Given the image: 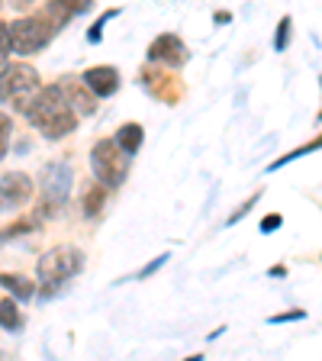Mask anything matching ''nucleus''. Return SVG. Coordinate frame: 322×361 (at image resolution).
Listing matches in <instances>:
<instances>
[{
    "label": "nucleus",
    "mask_w": 322,
    "mask_h": 361,
    "mask_svg": "<svg viewBox=\"0 0 322 361\" xmlns=\"http://www.w3.org/2000/svg\"><path fill=\"white\" fill-rule=\"evenodd\" d=\"M84 268V255L75 245H55L39 258V281H42V297H52L65 281H71Z\"/></svg>",
    "instance_id": "f03ea898"
},
{
    "label": "nucleus",
    "mask_w": 322,
    "mask_h": 361,
    "mask_svg": "<svg viewBox=\"0 0 322 361\" xmlns=\"http://www.w3.org/2000/svg\"><path fill=\"white\" fill-rule=\"evenodd\" d=\"M10 7H16V10H23V7H30V0H7Z\"/></svg>",
    "instance_id": "5701e85b"
},
{
    "label": "nucleus",
    "mask_w": 322,
    "mask_h": 361,
    "mask_svg": "<svg viewBox=\"0 0 322 361\" xmlns=\"http://www.w3.org/2000/svg\"><path fill=\"white\" fill-rule=\"evenodd\" d=\"M290 319H303L300 310H293V313H278V316H271V323H290Z\"/></svg>",
    "instance_id": "412c9836"
},
{
    "label": "nucleus",
    "mask_w": 322,
    "mask_h": 361,
    "mask_svg": "<svg viewBox=\"0 0 322 361\" xmlns=\"http://www.w3.org/2000/svg\"><path fill=\"white\" fill-rule=\"evenodd\" d=\"M71 165L68 161H55L42 171V213L45 216H55L68 203V194H71Z\"/></svg>",
    "instance_id": "39448f33"
},
{
    "label": "nucleus",
    "mask_w": 322,
    "mask_h": 361,
    "mask_svg": "<svg viewBox=\"0 0 322 361\" xmlns=\"http://www.w3.org/2000/svg\"><path fill=\"white\" fill-rule=\"evenodd\" d=\"M61 94H65L68 106L78 113V116H90V113L97 110V97L90 94V87L84 81H75V78H68V81L58 84Z\"/></svg>",
    "instance_id": "1a4fd4ad"
},
{
    "label": "nucleus",
    "mask_w": 322,
    "mask_h": 361,
    "mask_svg": "<svg viewBox=\"0 0 322 361\" xmlns=\"http://www.w3.org/2000/svg\"><path fill=\"white\" fill-rule=\"evenodd\" d=\"M32 197V180L30 174L23 171H10L0 178V213H10V210H20L26 207Z\"/></svg>",
    "instance_id": "0eeeda50"
},
{
    "label": "nucleus",
    "mask_w": 322,
    "mask_h": 361,
    "mask_svg": "<svg viewBox=\"0 0 322 361\" xmlns=\"http://www.w3.org/2000/svg\"><path fill=\"white\" fill-rule=\"evenodd\" d=\"M90 168L97 174V184L104 188H120L129 171V155L113 142V139H100L90 152Z\"/></svg>",
    "instance_id": "7ed1b4c3"
},
{
    "label": "nucleus",
    "mask_w": 322,
    "mask_h": 361,
    "mask_svg": "<svg viewBox=\"0 0 322 361\" xmlns=\"http://www.w3.org/2000/svg\"><path fill=\"white\" fill-rule=\"evenodd\" d=\"M287 42H290V16H284V20H280L278 36H274V49H278V52H284Z\"/></svg>",
    "instance_id": "f3484780"
},
{
    "label": "nucleus",
    "mask_w": 322,
    "mask_h": 361,
    "mask_svg": "<svg viewBox=\"0 0 322 361\" xmlns=\"http://www.w3.org/2000/svg\"><path fill=\"white\" fill-rule=\"evenodd\" d=\"M0 287H7L16 300H30L32 293H36V284L26 281L23 274H0Z\"/></svg>",
    "instance_id": "ddd939ff"
},
{
    "label": "nucleus",
    "mask_w": 322,
    "mask_h": 361,
    "mask_svg": "<svg viewBox=\"0 0 322 361\" xmlns=\"http://www.w3.org/2000/svg\"><path fill=\"white\" fill-rule=\"evenodd\" d=\"M278 226H280V216H278V213H271V216L261 219V233H274Z\"/></svg>",
    "instance_id": "aec40b11"
},
{
    "label": "nucleus",
    "mask_w": 322,
    "mask_h": 361,
    "mask_svg": "<svg viewBox=\"0 0 322 361\" xmlns=\"http://www.w3.org/2000/svg\"><path fill=\"white\" fill-rule=\"evenodd\" d=\"M13 104L45 139H65V135L75 133V126H78V113L68 106L58 84L39 87V90H32L30 97L13 100Z\"/></svg>",
    "instance_id": "f257e3e1"
},
{
    "label": "nucleus",
    "mask_w": 322,
    "mask_h": 361,
    "mask_svg": "<svg viewBox=\"0 0 322 361\" xmlns=\"http://www.w3.org/2000/svg\"><path fill=\"white\" fill-rule=\"evenodd\" d=\"M0 55H10V32L4 20H0Z\"/></svg>",
    "instance_id": "6ab92c4d"
},
{
    "label": "nucleus",
    "mask_w": 322,
    "mask_h": 361,
    "mask_svg": "<svg viewBox=\"0 0 322 361\" xmlns=\"http://www.w3.org/2000/svg\"><path fill=\"white\" fill-rule=\"evenodd\" d=\"M0 7H4V0H0Z\"/></svg>",
    "instance_id": "b1692460"
},
{
    "label": "nucleus",
    "mask_w": 322,
    "mask_h": 361,
    "mask_svg": "<svg viewBox=\"0 0 322 361\" xmlns=\"http://www.w3.org/2000/svg\"><path fill=\"white\" fill-rule=\"evenodd\" d=\"M149 59L165 61V65H171V68H180L187 61V45L180 42L174 32H165V36H158L155 42L149 45Z\"/></svg>",
    "instance_id": "6e6552de"
},
{
    "label": "nucleus",
    "mask_w": 322,
    "mask_h": 361,
    "mask_svg": "<svg viewBox=\"0 0 322 361\" xmlns=\"http://www.w3.org/2000/svg\"><path fill=\"white\" fill-rule=\"evenodd\" d=\"M84 84H87L90 94L100 100V97L116 94V87H120V75H116V68H110V65H97V68H87V71H84Z\"/></svg>",
    "instance_id": "9d476101"
},
{
    "label": "nucleus",
    "mask_w": 322,
    "mask_h": 361,
    "mask_svg": "<svg viewBox=\"0 0 322 361\" xmlns=\"http://www.w3.org/2000/svg\"><path fill=\"white\" fill-rule=\"evenodd\" d=\"M142 139H145L142 126H139V123H129V126H123L120 133H116V139H113V142H116V145H120L123 152H126L129 158H132L135 152L142 149Z\"/></svg>",
    "instance_id": "f8f14e48"
},
{
    "label": "nucleus",
    "mask_w": 322,
    "mask_h": 361,
    "mask_svg": "<svg viewBox=\"0 0 322 361\" xmlns=\"http://www.w3.org/2000/svg\"><path fill=\"white\" fill-rule=\"evenodd\" d=\"M104 184H97V188H90L87 194H84V213L87 216H97L100 210H104Z\"/></svg>",
    "instance_id": "2eb2a0df"
},
{
    "label": "nucleus",
    "mask_w": 322,
    "mask_h": 361,
    "mask_svg": "<svg viewBox=\"0 0 322 361\" xmlns=\"http://www.w3.org/2000/svg\"><path fill=\"white\" fill-rule=\"evenodd\" d=\"M100 30H104V20H100L97 26H94V30L87 32V39H90V42H97V39H100Z\"/></svg>",
    "instance_id": "4be33fe9"
},
{
    "label": "nucleus",
    "mask_w": 322,
    "mask_h": 361,
    "mask_svg": "<svg viewBox=\"0 0 322 361\" xmlns=\"http://www.w3.org/2000/svg\"><path fill=\"white\" fill-rule=\"evenodd\" d=\"M0 329H7V332L23 329V313L16 307V300H0Z\"/></svg>",
    "instance_id": "4468645a"
},
{
    "label": "nucleus",
    "mask_w": 322,
    "mask_h": 361,
    "mask_svg": "<svg viewBox=\"0 0 322 361\" xmlns=\"http://www.w3.org/2000/svg\"><path fill=\"white\" fill-rule=\"evenodd\" d=\"M10 133H13V123H10V116H7V113H0V158L7 155Z\"/></svg>",
    "instance_id": "dca6fc26"
},
{
    "label": "nucleus",
    "mask_w": 322,
    "mask_h": 361,
    "mask_svg": "<svg viewBox=\"0 0 322 361\" xmlns=\"http://www.w3.org/2000/svg\"><path fill=\"white\" fill-rule=\"evenodd\" d=\"M165 262H168V255H158L155 262H149V264H145V268L139 271V274H135V278H139V281H142V278H149V274H155V271L161 268V264H165Z\"/></svg>",
    "instance_id": "a211bd4d"
},
{
    "label": "nucleus",
    "mask_w": 322,
    "mask_h": 361,
    "mask_svg": "<svg viewBox=\"0 0 322 361\" xmlns=\"http://www.w3.org/2000/svg\"><path fill=\"white\" fill-rule=\"evenodd\" d=\"M90 10V0H49V7H45V13H49V26H52V32H58L65 23H71L78 13H87Z\"/></svg>",
    "instance_id": "9b49d317"
},
{
    "label": "nucleus",
    "mask_w": 322,
    "mask_h": 361,
    "mask_svg": "<svg viewBox=\"0 0 322 361\" xmlns=\"http://www.w3.org/2000/svg\"><path fill=\"white\" fill-rule=\"evenodd\" d=\"M32 90H39V71L30 65H7L4 75H0V94L4 97L23 100L30 97Z\"/></svg>",
    "instance_id": "423d86ee"
},
{
    "label": "nucleus",
    "mask_w": 322,
    "mask_h": 361,
    "mask_svg": "<svg viewBox=\"0 0 322 361\" xmlns=\"http://www.w3.org/2000/svg\"><path fill=\"white\" fill-rule=\"evenodd\" d=\"M0 97H4V94H0Z\"/></svg>",
    "instance_id": "393cba45"
},
{
    "label": "nucleus",
    "mask_w": 322,
    "mask_h": 361,
    "mask_svg": "<svg viewBox=\"0 0 322 361\" xmlns=\"http://www.w3.org/2000/svg\"><path fill=\"white\" fill-rule=\"evenodd\" d=\"M10 32V52H20V55H36L42 52L49 39L55 36L52 26L39 16H26V20H13L7 26Z\"/></svg>",
    "instance_id": "20e7f679"
}]
</instances>
